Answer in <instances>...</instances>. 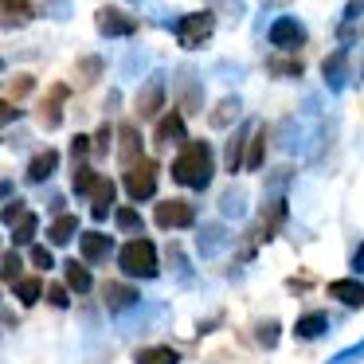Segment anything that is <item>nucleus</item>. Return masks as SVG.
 I'll use <instances>...</instances> for the list:
<instances>
[{"label":"nucleus","mask_w":364,"mask_h":364,"mask_svg":"<svg viewBox=\"0 0 364 364\" xmlns=\"http://www.w3.org/2000/svg\"><path fill=\"white\" fill-rule=\"evenodd\" d=\"M215 176V153L208 141H184V149L173 161V181L192 192H204Z\"/></svg>","instance_id":"obj_1"},{"label":"nucleus","mask_w":364,"mask_h":364,"mask_svg":"<svg viewBox=\"0 0 364 364\" xmlns=\"http://www.w3.org/2000/svg\"><path fill=\"white\" fill-rule=\"evenodd\" d=\"M118 267H122V274H129V278H157L161 259H157L153 239H129V243H122Z\"/></svg>","instance_id":"obj_2"},{"label":"nucleus","mask_w":364,"mask_h":364,"mask_svg":"<svg viewBox=\"0 0 364 364\" xmlns=\"http://www.w3.org/2000/svg\"><path fill=\"white\" fill-rule=\"evenodd\" d=\"M122 188L129 192V200H134V204H141V200H153V196H157V161L137 157L134 165H126Z\"/></svg>","instance_id":"obj_3"},{"label":"nucleus","mask_w":364,"mask_h":364,"mask_svg":"<svg viewBox=\"0 0 364 364\" xmlns=\"http://www.w3.org/2000/svg\"><path fill=\"white\" fill-rule=\"evenodd\" d=\"M215 32V16L212 12H188V16L176 20V40H181V48H200V43H208Z\"/></svg>","instance_id":"obj_4"},{"label":"nucleus","mask_w":364,"mask_h":364,"mask_svg":"<svg viewBox=\"0 0 364 364\" xmlns=\"http://www.w3.org/2000/svg\"><path fill=\"white\" fill-rule=\"evenodd\" d=\"M153 220L165 231H181V228H192V223H196V208H192L188 200H161Z\"/></svg>","instance_id":"obj_5"},{"label":"nucleus","mask_w":364,"mask_h":364,"mask_svg":"<svg viewBox=\"0 0 364 364\" xmlns=\"http://www.w3.org/2000/svg\"><path fill=\"white\" fill-rule=\"evenodd\" d=\"M301 43H306V28H301V20L294 16H282L270 24V48L278 51H298Z\"/></svg>","instance_id":"obj_6"},{"label":"nucleus","mask_w":364,"mask_h":364,"mask_svg":"<svg viewBox=\"0 0 364 364\" xmlns=\"http://www.w3.org/2000/svg\"><path fill=\"white\" fill-rule=\"evenodd\" d=\"M102 301L110 314H126V309H134L137 301H141V294H137V286L129 282H106L102 286Z\"/></svg>","instance_id":"obj_7"},{"label":"nucleus","mask_w":364,"mask_h":364,"mask_svg":"<svg viewBox=\"0 0 364 364\" xmlns=\"http://www.w3.org/2000/svg\"><path fill=\"white\" fill-rule=\"evenodd\" d=\"M161 106H165V79L153 75V79L141 87V95H137V114H141V118H157Z\"/></svg>","instance_id":"obj_8"},{"label":"nucleus","mask_w":364,"mask_h":364,"mask_svg":"<svg viewBox=\"0 0 364 364\" xmlns=\"http://www.w3.org/2000/svg\"><path fill=\"white\" fill-rule=\"evenodd\" d=\"M228 228L223 223H208V228H200V235H196V251L204 255V259H215V255H223L228 251Z\"/></svg>","instance_id":"obj_9"},{"label":"nucleus","mask_w":364,"mask_h":364,"mask_svg":"<svg viewBox=\"0 0 364 364\" xmlns=\"http://www.w3.org/2000/svg\"><path fill=\"white\" fill-rule=\"evenodd\" d=\"M75 239H79L82 262H102V259H110V251H114V239L102 235V231H82V235H75Z\"/></svg>","instance_id":"obj_10"},{"label":"nucleus","mask_w":364,"mask_h":364,"mask_svg":"<svg viewBox=\"0 0 364 364\" xmlns=\"http://www.w3.org/2000/svg\"><path fill=\"white\" fill-rule=\"evenodd\" d=\"M95 20H98V32L102 36H134L137 32V20L118 12V9H98Z\"/></svg>","instance_id":"obj_11"},{"label":"nucleus","mask_w":364,"mask_h":364,"mask_svg":"<svg viewBox=\"0 0 364 364\" xmlns=\"http://www.w3.org/2000/svg\"><path fill=\"white\" fill-rule=\"evenodd\" d=\"M329 298L348 309H364V282L360 278H337V282H329Z\"/></svg>","instance_id":"obj_12"},{"label":"nucleus","mask_w":364,"mask_h":364,"mask_svg":"<svg viewBox=\"0 0 364 364\" xmlns=\"http://www.w3.org/2000/svg\"><path fill=\"white\" fill-rule=\"evenodd\" d=\"M114 196H118V184L106 181V176H98V184L90 188V215H95L98 223L114 212Z\"/></svg>","instance_id":"obj_13"},{"label":"nucleus","mask_w":364,"mask_h":364,"mask_svg":"<svg viewBox=\"0 0 364 364\" xmlns=\"http://www.w3.org/2000/svg\"><path fill=\"white\" fill-rule=\"evenodd\" d=\"M247 137H251V126H239L235 134L228 137V149H223V168H228L231 176L243 168V157H247Z\"/></svg>","instance_id":"obj_14"},{"label":"nucleus","mask_w":364,"mask_h":364,"mask_svg":"<svg viewBox=\"0 0 364 364\" xmlns=\"http://www.w3.org/2000/svg\"><path fill=\"white\" fill-rule=\"evenodd\" d=\"M329 333V314H321V309H314V314H301L298 321H294V337L298 341H317Z\"/></svg>","instance_id":"obj_15"},{"label":"nucleus","mask_w":364,"mask_h":364,"mask_svg":"<svg viewBox=\"0 0 364 364\" xmlns=\"http://www.w3.org/2000/svg\"><path fill=\"white\" fill-rule=\"evenodd\" d=\"M184 134H188V129H184V114L181 110H168L165 118L157 122L153 141H157V145H176V141H184Z\"/></svg>","instance_id":"obj_16"},{"label":"nucleus","mask_w":364,"mask_h":364,"mask_svg":"<svg viewBox=\"0 0 364 364\" xmlns=\"http://www.w3.org/2000/svg\"><path fill=\"white\" fill-rule=\"evenodd\" d=\"M63 274H67V290L71 294H90L95 290V278H90V270H87L82 259H67Z\"/></svg>","instance_id":"obj_17"},{"label":"nucleus","mask_w":364,"mask_h":364,"mask_svg":"<svg viewBox=\"0 0 364 364\" xmlns=\"http://www.w3.org/2000/svg\"><path fill=\"white\" fill-rule=\"evenodd\" d=\"M267 141H270V129L267 126H255V137L247 141V157H243V168L259 173L262 161H267Z\"/></svg>","instance_id":"obj_18"},{"label":"nucleus","mask_w":364,"mask_h":364,"mask_svg":"<svg viewBox=\"0 0 364 364\" xmlns=\"http://www.w3.org/2000/svg\"><path fill=\"white\" fill-rule=\"evenodd\" d=\"M55 168H59V153L55 149H43V153H36L32 165H28V181L43 184V181H51V176H55Z\"/></svg>","instance_id":"obj_19"},{"label":"nucleus","mask_w":364,"mask_h":364,"mask_svg":"<svg viewBox=\"0 0 364 364\" xmlns=\"http://www.w3.org/2000/svg\"><path fill=\"white\" fill-rule=\"evenodd\" d=\"M79 235V215H55L51 220V228H48V239H51V247H67L71 239Z\"/></svg>","instance_id":"obj_20"},{"label":"nucleus","mask_w":364,"mask_h":364,"mask_svg":"<svg viewBox=\"0 0 364 364\" xmlns=\"http://www.w3.org/2000/svg\"><path fill=\"white\" fill-rule=\"evenodd\" d=\"M134 364H181V353L168 345H149L134 353Z\"/></svg>","instance_id":"obj_21"},{"label":"nucleus","mask_w":364,"mask_h":364,"mask_svg":"<svg viewBox=\"0 0 364 364\" xmlns=\"http://www.w3.org/2000/svg\"><path fill=\"white\" fill-rule=\"evenodd\" d=\"M118 134H122V149H118L122 165H134V161L141 157V134H137L134 126H122Z\"/></svg>","instance_id":"obj_22"},{"label":"nucleus","mask_w":364,"mask_h":364,"mask_svg":"<svg viewBox=\"0 0 364 364\" xmlns=\"http://www.w3.org/2000/svg\"><path fill=\"white\" fill-rule=\"evenodd\" d=\"M36 228H40V215H36V212H24L16 223H12V243H16V247H28V243L36 239Z\"/></svg>","instance_id":"obj_23"},{"label":"nucleus","mask_w":364,"mask_h":364,"mask_svg":"<svg viewBox=\"0 0 364 364\" xmlns=\"http://www.w3.org/2000/svg\"><path fill=\"white\" fill-rule=\"evenodd\" d=\"M63 98H67V87H55V90H51V95H48V102H43V126H51V129H55L59 126V122H63Z\"/></svg>","instance_id":"obj_24"},{"label":"nucleus","mask_w":364,"mask_h":364,"mask_svg":"<svg viewBox=\"0 0 364 364\" xmlns=\"http://www.w3.org/2000/svg\"><path fill=\"white\" fill-rule=\"evenodd\" d=\"M220 212L228 215V220H243L247 215V192L243 188H228L220 200Z\"/></svg>","instance_id":"obj_25"},{"label":"nucleus","mask_w":364,"mask_h":364,"mask_svg":"<svg viewBox=\"0 0 364 364\" xmlns=\"http://www.w3.org/2000/svg\"><path fill=\"white\" fill-rule=\"evenodd\" d=\"M12 290H16L20 306H36V301L43 298V282H40V278H16V282H12Z\"/></svg>","instance_id":"obj_26"},{"label":"nucleus","mask_w":364,"mask_h":364,"mask_svg":"<svg viewBox=\"0 0 364 364\" xmlns=\"http://www.w3.org/2000/svg\"><path fill=\"white\" fill-rule=\"evenodd\" d=\"M321 71H325V82H329L333 90L345 87V51H333V55L321 63Z\"/></svg>","instance_id":"obj_27"},{"label":"nucleus","mask_w":364,"mask_h":364,"mask_svg":"<svg viewBox=\"0 0 364 364\" xmlns=\"http://www.w3.org/2000/svg\"><path fill=\"white\" fill-rule=\"evenodd\" d=\"M239 110H243V106H239V98H235V95H231V98H223V102L215 106L208 122H212V126H231V122L239 118Z\"/></svg>","instance_id":"obj_28"},{"label":"nucleus","mask_w":364,"mask_h":364,"mask_svg":"<svg viewBox=\"0 0 364 364\" xmlns=\"http://www.w3.org/2000/svg\"><path fill=\"white\" fill-rule=\"evenodd\" d=\"M98 184V173L95 168H87V165H79L75 168V181H71V188L79 192V196H90V188Z\"/></svg>","instance_id":"obj_29"},{"label":"nucleus","mask_w":364,"mask_h":364,"mask_svg":"<svg viewBox=\"0 0 364 364\" xmlns=\"http://www.w3.org/2000/svg\"><path fill=\"white\" fill-rule=\"evenodd\" d=\"M364 360V341H356V345H348V348H341V353H333L325 364H360Z\"/></svg>","instance_id":"obj_30"},{"label":"nucleus","mask_w":364,"mask_h":364,"mask_svg":"<svg viewBox=\"0 0 364 364\" xmlns=\"http://www.w3.org/2000/svg\"><path fill=\"white\" fill-rule=\"evenodd\" d=\"M0 12H9V16H16L20 24L36 16V9H32V4H28V0H0Z\"/></svg>","instance_id":"obj_31"},{"label":"nucleus","mask_w":364,"mask_h":364,"mask_svg":"<svg viewBox=\"0 0 364 364\" xmlns=\"http://www.w3.org/2000/svg\"><path fill=\"white\" fill-rule=\"evenodd\" d=\"M20 270H24L20 255H4V259H0V278H4V282H16V278H20Z\"/></svg>","instance_id":"obj_32"},{"label":"nucleus","mask_w":364,"mask_h":364,"mask_svg":"<svg viewBox=\"0 0 364 364\" xmlns=\"http://www.w3.org/2000/svg\"><path fill=\"white\" fill-rule=\"evenodd\" d=\"M278 333H282V325H278L274 317H270V321H262L259 325V345L262 348H274L278 345Z\"/></svg>","instance_id":"obj_33"},{"label":"nucleus","mask_w":364,"mask_h":364,"mask_svg":"<svg viewBox=\"0 0 364 364\" xmlns=\"http://www.w3.org/2000/svg\"><path fill=\"white\" fill-rule=\"evenodd\" d=\"M118 228L122 231H141V215H137V208H118Z\"/></svg>","instance_id":"obj_34"},{"label":"nucleus","mask_w":364,"mask_h":364,"mask_svg":"<svg viewBox=\"0 0 364 364\" xmlns=\"http://www.w3.org/2000/svg\"><path fill=\"white\" fill-rule=\"evenodd\" d=\"M28 259H32L36 270H51V267H55V255H51L48 247H32V255H28Z\"/></svg>","instance_id":"obj_35"},{"label":"nucleus","mask_w":364,"mask_h":364,"mask_svg":"<svg viewBox=\"0 0 364 364\" xmlns=\"http://www.w3.org/2000/svg\"><path fill=\"white\" fill-rule=\"evenodd\" d=\"M43 294H48V301H51V306H55V309H67V306H71V301H67V298H71V290H67V286H48V290H43Z\"/></svg>","instance_id":"obj_36"},{"label":"nucleus","mask_w":364,"mask_h":364,"mask_svg":"<svg viewBox=\"0 0 364 364\" xmlns=\"http://www.w3.org/2000/svg\"><path fill=\"white\" fill-rule=\"evenodd\" d=\"M24 212H28V204H24V200H9V204H4V212H0V220H4V223L12 228V223H16Z\"/></svg>","instance_id":"obj_37"},{"label":"nucleus","mask_w":364,"mask_h":364,"mask_svg":"<svg viewBox=\"0 0 364 364\" xmlns=\"http://www.w3.org/2000/svg\"><path fill=\"white\" fill-rule=\"evenodd\" d=\"M270 71H274V75H301V63H294V59H274Z\"/></svg>","instance_id":"obj_38"},{"label":"nucleus","mask_w":364,"mask_h":364,"mask_svg":"<svg viewBox=\"0 0 364 364\" xmlns=\"http://www.w3.org/2000/svg\"><path fill=\"white\" fill-rule=\"evenodd\" d=\"M71 153H75V157L82 161V157H87V153H90V137H82V134H79V137H75V141H71Z\"/></svg>","instance_id":"obj_39"},{"label":"nucleus","mask_w":364,"mask_h":364,"mask_svg":"<svg viewBox=\"0 0 364 364\" xmlns=\"http://www.w3.org/2000/svg\"><path fill=\"white\" fill-rule=\"evenodd\" d=\"M364 12V0H348V9H345V24H353L356 16Z\"/></svg>","instance_id":"obj_40"},{"label":"nucleus","mask_w":364,"mask_h":364,"mask_svg":"<svg viewBox=\"0 0 364 364\" xmlns=\"http://www.w3.org/2000/svg\"><path fill=\"white\" fill-rule=\"evenodd\" d=\"M98 59H87V63H82V82H95V75H98Z\"/></svg>","instance_id":"obj_41"},{"label":"nucleus","mask_w":364,"mask_h":364,"mask_svg":"<svg viewBox=\"0 0 364 364\" xmlns=\"http://www.w3.org/2000/svg\"><path fill=\"white\" fill-rule=\"evenodd\" d=\"M16 118H20V110H16V106L0 102V126H4V122H16Z\"/></svg>","instance_id":"obj_42"},{"label":"nucleus","mask_w":364,"mask_h":364,"mask_svg":"<svg viewBox=\"0 0 364 364\" xmlns=\"http://www.w3.org/2000/svg\"><path fill=\"white\" fill-rule=\"evenodd\" d=\"M353 270H356V274H364V243L353 251Z\"/></svg>","instance_id":"obj_43"},{"label":"nucleus","mask_w":364,"mask_h":364,"mask_svg":"<svg viewBox=\"0 0 364 364\" xmlns=\"http://www.w3.org/2000/svg\"><path fill=\"white\" fill-rule=\"evenodd\" d=\"M106 141H110V129H98V137H95V149H106Z\"/></svg>","instance_id":"obj_44"},{"label":"nucleus","mask_w":364,"mask_h":364,"mask_svg":"<svg viewBox=\"0 0 364 364\" xmlns=\"http://www.w3.org/2000/svg\"><path fill=\"white\" fill-rule=\"evenodd\" d=\"M32 90V79H16V95H28Z\"/></svg>","instance_id":"obj_45"},{"label":"nucleus","mask_w":364,"mask_h":364,"mask_svg":"<svg viewBox=\"0 0 364 364\" xmlns=\"http://www.w3.org/2000/svg\"><path fill=\"white\" fill-rule=\"evenodd\" d=\"M9 196H12V184L4 181V184H0V200H9Z\"/></svg>","instance_id":"obj_46"},{"label":"nucleus","mask_w":364,"mask_h":364,"mask_svg":"<svg viewBox=\"0 0 364 364\" xmlns=\"http://www.w3.org/2000/svg\"><path fill=\"white\" fill-rule=\"evenodd\" d=\"M0 67H4V59H0Z\"/></svg>","instance_id":"obj_47"}]
</instances>
